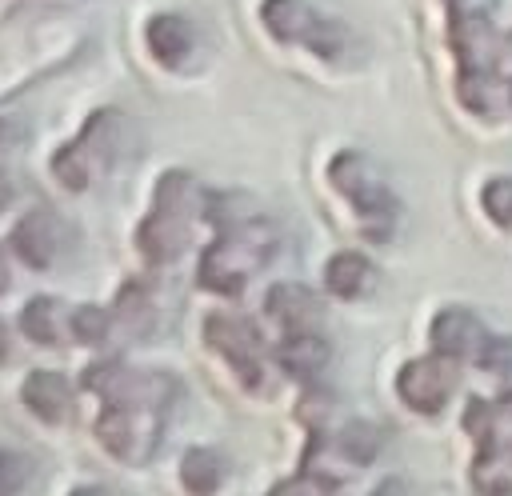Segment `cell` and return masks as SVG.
<instances>
[{"instance_id":"f1b7e54d","label":"cell","mask_w":512,"mask_h":496,"mask_svg":"<svg viewBox=\"0 0 512 496\" xmlns=\"http://www.w3.org/2000/svg\"><path fill=\"white\" fill-rule=\"evenodd\" d=\"M8 288V264H4V252H0V292Z\"/></svg>"},{"instance_id":"9a60e30c","label":"cell","mask_w":512,"mask_h":496,"mask_svg":"<svg viewBox=\"0 0 512 496\" xmlns=\"http://www.w3.org/2000/svg\"><path fill=\"white\" fill-rule=\"evenodd\" d=\"M324 284L332 296L340 300H356L372 288V264L360 256V252H336L324 268Z\"/></svg>"},{"instance_id":"8992f818","label":"cell","mask_w":512,"mask_h":496,"mask_svg":"<svg viewBox=\"0 0 512 496\" xmlns=\"http://www.w3.org/2000/svg\"><path fill=\"white\" fill-rule=\"evenodd\" d=\"M204 336H208V344L232 364V372H236L248 388L260 384V376H264V352H260V336H256V328H252L248 320L216 312V316L204 320Z\"/></svg>"},{"instance_id":"ac0fdd59","label":"cell","mask_w":512,"mask_h":496,"mask_svg":"<svg viewBox=\"0 0 512 496\" xmlns=\"http://www.w3.org/2000/svg\"><path fill=\"white\" fill-rule=\"evenodd\" d=\"M20 328H24L28 340H36V344H56V340H60V304H56L52 296H36L32 304H24Z\"/></svg>"},{"instance_id":"5b68a950","label":"cell","mask_w":512,"mask_h":496,"mask_svg":"<svg viewBox=\"0 0 512 496\" xmlns=\"http://www.w3.org/2000/svg\"><path fill=\"white\" fill-rule=\"evenodd\" d=\"M456 360H448V356H420V360H408L404 368H400V376H396V392H400V400L412 408V412H424V416H432V412H440L444 404H448V396H452V388H456V368H452Z\"/></svg>"},{"instance_id":"d4e9b609","label":"cell","mask_w":512,"mask_h":496,"mask_svg":"<svg viewBox=\"0 0 512 496\" xmlns=\"http://www.w3.org/2000/svg\"><path fill=\"white\" fill-rule=\"evenodd\" d=\"M24 460L12 456V452H0V496H12L20 484H24Z\"/></svg>"},{"instance_id":"277c9868","label":"cell","mask_w":512,"mask_h":496,"mask_svg":"<svg viewBox=\"0 0 512 496\" xmlns=\"http://www.w3.org/2000/svg\"><path fill=\"white\" fill-rule=\"evenodd\" d=\"M260 16H264V24H268V32L276 40L308 44L316 56L332 60L340 52V44H344V32L332 20H324L320 12H312L304 0H264Z\"/></svg>"},{"instance_id":"5bb4252c","label":"cell","mask_w":512,"mask_h":496,"mask_svg":"<svg viewBox=\"0 0 512 496\" xmlns=\"http://www.w3.org/2000/svg\"><path fill=\"white\" fill-rule=\"evenodd\" d=\"M472 480L484 496H512V440L480 444V456L472 464Z\"/></svg>"},{"instance_id":"e0dca14e","label":"cell","mask_w":512,"mask_h":496,"mask_svg":"<svg viewBox=\"0 0 512 496\" xmlns=\"http://www.w3.org/2000/svg\"><path fill=\"white\" fill-rule=\"evenodd\" d=\"M376 448H380V428L368 424V420H348L336 436V452L348 460V464H372L376 460Z\"/></svg>"},{"instance_id":"7c38bea8","label":"cell","mask_w":512,"mask_h":496,"mask_svg":"<svg viewBox=\"0 0 512 496\" xmlns=\"http://www.w3.org/2000/svg\"><path fill=\"white\" fill-rule=\"evenodd\" d=\"M24 404H28L40 420L60 424V420L68 416V408H72V388H68V380H64L60 372L40 368V372H32V376L24 380Z\"/></svg>"},{"instance_id":"7a4b0ae2","label":"cell","mask_w":512,"mask_h":496,"mask_svg":"<svg viewBox=\"0 0 512 496\" xmlns=\"http://www.w3.org/2000/svg\"><path fill=\"white\" fill-rule=\"evenodd\" d=\"M188 220H192V176L188 172H164L156 184V208L144 216L136 244L148 260L164 264L176 260L188 244Z\"/></svg>"},{"instance_id":"44dd1931","label":"cell","mask_w":512,"mask_h":496,"mask_svg":"<svg viewBox=\"0 0 512 496\" xmlns=\"http://www.w3.org/2000/svg\"><path fill=\"white\" fill-rule=\"evenodd\" d=\"M484 212L500 224V228H512V176H496L484 184Z\"/></svg>"},{"instance_id":"6da1fadb","label":"cell","mask_w":512,"mask_h":496,"mask_svg":"<svg viewBox=\"0 0 512 496\" xmlns=\"http://www.w3.org/2000/svg\"><path fill=\"white\" fill-rule=\"evenodd\" d=\"M276 248V228L264 220H236L228 224L200 256V284L220 296H240L252 272L268 264Z\"/></svg>"},{"instance_id":"83f0119b","label":"cell","mask_w":512,"mask_h":496,"mask_svg":"<svg viewBox=\"0 0 512 496\" xmlns=\"http://www.w3.org/2000/svg\"><path fill=\"white\" fill-rule=\"evenodd\" d=\"M72 496H116L112 488H76Z\"/></svg>"},{"instance_id":"52a82bcc","label":"cell","mask_w":512,"mask_h":496,"mask_svg":"<svg viewBox=\"0 0 512 496\" xmlns=\"http://www.w3.org/2000/svg\"><path fill=\"white\" fill-rule=\"evenodd\" d=\"M448 40H452V52L464 64V72H488V64L500 52V40H496L484 12H456L452 28H448Z\"/></svg>"},{"instance_id":"4fadbf2b","label":"cell","mask_w":512,"mask_h":496,"mask_svg":"<svg viewBox=\"0 0 512 496\" xmlns=\"http://www.w3.org/2000/svg\"><path fill=\"white\" fill-rule=\"evenodd\" d=\"M148 48H152V56L164 68H180L188 60V52H192V28H188V20L184 16H172V12L152 16L148 20Z\"/></svg>"},{"instance_id":"2e32d148","label":"cell","mask_w":512,"mask_h":496,"mask_svg":"<svg viewBox=\"0 0 512 496\" xmlns=\"http://www.w3.org/2000/svg\"><path fill=\"white\" fill-rule=\"evenodd\" d=\"M228 476V460L216 448H188L180 460V480L192 496H212Z\"/></svg>"},{"instance_id":"4316f807","label":"cell","mask_w":512,"mask_h":496,"mask_svg":"<svg viewBox=\"0 0 512 496\" xmlns=\"http://www.w3.org/2000/svg\"><path fill=\"white\" fill-rule=\"evenodd\" d=\"M8 200H12V180H8V172L0 168V208H8Z\"/></svg>"},{"instance_id":"484cf974","label":"cell","mask_w":512,"mask_h":496,"mask_svg":"<svg viewBox=\"0 0 512 496\" xmlns=\"http://www.w3.org/2000/svg\"><path fill=\"white\" fill-rule=\"evenodd\" d=\"M372 496H408V488H404V480H380L376 488H372Z\"/></svg>"},{"instance_id":"4dcf8cb0","label":"cell","mask_w":512,"mask_h":496,"mask_svg":"<svg viewBox=\"0 0 512 496\" xmlns=\"http://www.w3.org/2000/svg\"><path fill=\"white\" fill-rule=\"evenodd\" d=\"M508 100H512V84H508Z\"/></svg>"},{"instance_id":"9c48e42d","label":"cell","mask_w":512,"mask_h":496,"mask_svg":"<svg viewBox=\"0 0 512 496\" xmlns=\"http://www.w3.org/2000/svg\"><path fill=\"white\" fill-rule=\"evenodd\" d=\"M264 308H268V316L284 332H316L320 320H324L320 296L312 288H304V284H276V288H268Z\"/></svg>"},{"instance_id":"30bf717a","label":"cell","mask_w":512,"mask_h":496,"mask_svg":"<svg viewBox=\"0 0 512 496\" xmlns=\"http://www.w3.org/2000/svg\"><path fill=\"white\" fill-rule=\"evenodd\" d=\"M12 248L20 252L24 264H32V268H48L52 256H56V248H60V224H56V216H52L48 208H32V212L16 224V232H12Z\"/></svg>"},{"instance_id":"d6986e66","label":"cell","mask_w":512,"mask_h":496,"mask_svg":"<svg viewBox=\"0 0 512 496\" xmlns=\"http://www.w3.org/2000/svg\"><path fill=\"white\" fill-rule=\"evenodd\" d=\"M116 316H120L136 336H144V332L152 328V300H148V292H144L140 284H128V288L120 292V300H116Z\"/></svg>"},{"instance_id":"3957f363","label":"cell","mask_w":512,"mask_h":496,"mask_svg":"<svg viewBox=\"0 0 512 496\" xmlns=\"http://www.w3.org/2000/svg\"><path fill=\"white\" fill-rule=\"evenodd\" d=\"M328 172H332V184L356 204V212H360V220H364V232H368L372 240H384V236L392 232L396 200H392V192L384 188V180H380V172L372 168V160L360 156V152H340Z\"/></svg>"},{"instance_id":"603a6c76","label":"cell","mask_w":512,"mask_h":496,"mask_svg":"<svg viewBox=\"0 0 512 496\" xmlns=\"http://www.w3.org/2000/svg\"><path fill=\"white\" fill-rule=\"evenodd\" d=\"M72 332H76V340H84V344H100V340L108 336V312L96 308V304L76 308V312H72Z\"/></svg>"},{"instance_id":"1f68e13d","label":"cell","mask_w":512,"mask_h":496,"mask_svg":"<svg viewBox=\"0 0 512 496\" xmlns=\"http://www.w3.org/2000/svg\"><path fill=\"white\" fill-rule=\"evenodd\" d=\"M452 4H456V0H452Z\"/></svg>"},{"instance_id":"ffe728a7","label":"cell","mask_w":512,"mask_h":496,"mask_svg":"<svg viewBox=\"0 0 512 496\" xmlns=\"http://www.w3.org/2000/svg\"><path fill=\"white\" fill-rule=\"evenodd\" d=\"M476 364H480L488 376L504 380V388H512V336H488V344L480 348Z\"/></svg>"},{"instance_id":"f546056e","label":"cell","mask_w":512,"mask_h":496,"mask_svg":"<svg viewBox=\"0 0 512 496\" xmlns=\"http://www.w3.org/2000/svg\"><path fill=\"white\" fill-rule=\"evenodd\" d=\"M4 352H8V332H4V324H0V360H4Z\"/></svg>"},{"instance_id":"8fae6325","label":"cell","mask_w":512,"mask_h":496,"mask_svg":"<svg viewBox=\"0 0 512 496\" xmlns=\"http://www.w3.org/2000/svg\"><path fill=\"white\" fill-rule=\"evenodd\" d=\"M276 364L292 380H316L328 364V340L320 332H288L276 348Z\"/></svg>"},{"instance_id":"ba28073f","label":"cell","mask_w":512,"mask_h":496,"mask_svg":"<svg viewBox=\"0 0 512 496\" xmlns=\"http://www.w3.org/2000/svg\"><path fill=\"white\" fill-rule=\"evenodd\" d=\"M488 344L484 324L468 308H444L432 320V348L448 360H476L480 348Z\"/></svg>"},{"instance_id":"7402d4cb","label":"cell","mask_w":512,"mask_h":496,"mask_svg":"<svg viewBox=\"0 0 512 496\" xmlns=\"http://www.w3.org/2000/svg\"><path fill=\"white\" fill-rule=\"evenodd\" d=\"M456 92H460L464 108L488 112V108H492V72H460Z\"/></svg>"},{"instance_id":"cb8c5ba5","label":"cell","mask_w":512,"mask_h":496,"mask_svg":"<svg viewBox=\"0 0 512 496\" xmlns=\"http://www.w3.org/2000/svg\"><path fill=\"white\" fill-rule=\"evenodd\" d=\"M328 480L324 476H316V472H300V476H292V480H280L268 496H328Z\"/></svg>"}]
</instances>
